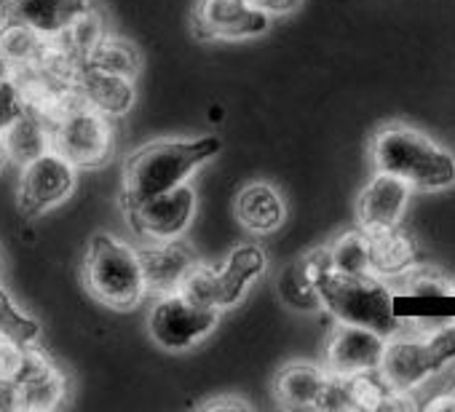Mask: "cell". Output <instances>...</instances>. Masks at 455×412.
Returning a JSON list of instances; mask_svg holds the SVG:
<instances>
[{"mask_svg": "<svg viewBox=\"0 0 455 412\" xmlns=\"http://www.w3.org/2000/svg\"><path fill=\"white\" fill-rule=\"evenodd\" d=\"M137 255H140V268H142L148 295H156V297L177 292L185 276L190 273V268L198 263L196 252L182 239L153 242L148 247H140Z\"/></svg>", "mask_w": 455, "mask_h": 412, "instance_id": "cell-15", "label": "cell"}, {"mask_svg": "<svg viewBox=\"0 0 455 412\" xmlns=\"http://www.w3.org/2000/svg\"><path fill=\"white\" fill-rule=\"evenodd\" d=\"M196 190L190 182H182L166 193H158L153 198H145L134 206H129L126 218L137 236L148 242H169L182 239L196 218Z\"/></svg>", "mask_w": 455, "mask_h": 412, "instance_id": "cell-9", "label": "cell"}, {"mask_svg": "<svg viewBox=\"0 0 455 412\" xmlns=\"http://www.w3.org/2000/svg\"><path fill=\"white\" fill-rule=\"evenodd\" d=\"M327 369L314 361H292L274 377V396L284 409H316Z\"/></svg>", "mask_w": 455, "mask_h": 412, "instance_id": "cell-20", "label": "cell"}, {"mask_svg": "<svg viewBox=\"0 0 455 412\" xmlns=\"http://www.w3.org/2000/svg\"><path fill=\"white\" fill-rule=\"evenodd\" d=\"M220 324V311L201 305L182 292L161 295L148 316V332L153 343L169 353H182L206 340Z\"/></svg>", "mask_w": 455, "mask_h": 412, "instance_id": "cell-7", "label": "cell"}, {"mask_svg": "<svg viewBox=\"0 0 455 412\" xmlns=\"http://www.w3.org/2000/svg\"><path fill=\"white\" fill-rule=\"evenodd\" d=\"M0 335H6L17 343H38L41 340V324L36 316H30L25 308L17 305L12 292L0 284Z\"/></svg>", "mask_w": 455, "mask_h": 412, "instance_id": "cell-28", "label": "cell"}, {"mask_svg": "<svg viewBox=\"0 0 455 412\" xmlns=\"http://www.w3.org/2000/svg\"><path fill=\"white\" fill-rule=\"evenodd\" d=\"M348 380H351L354 409H364V412H399V409H418L420 407L412 399V393H402V391L391 388L380 377L378 369L354 375Z\"/></svg>", "mask_w": 455, "mask_h": 412, "instance_id": "cell-23", "label": "cell"}, {"mask_svg": "<svg viewBox=\"0 0 455 412\" xmlns=\"http://www.w3.org/2000/svg\"><path fill=\"white\" fill-rule=\"evenodd\" d=\"M89 6L92 0H6L0 17L17 20L46 38H57Z\"/></svg>", "mask_w": 455, "mask_h": 412, "instance_id": "cell-18", "label": "cell"}, {"mask_svg": "<svg viewBox=\"0 0 455 412\" xmlns=\"http://www.w3.org/2000/svg\"><path fill=\"white\" fill-rule=\"evenodd\" d=\"M73 86H76V91H78L84 105L94 107L97 113H102L108 118L126 115L134 107V102H137L134 78L105 73V70L89 67L84 62H81V67L73 75Z\"/></svg>", "mask_w": 455, "mask_h": 412, "instance_id": "cell-16", "label": "cell"}, {"mask_svg": "<svg viewBox=\"0 0 455 412\" xmlns=\"http://www.w3.org/2000/svg\"><path fill=\"white\" fill-rule=\"evenodd\" d=\"M252 4L266 12L268 17H284V14H292L300 9L303 0H252Z\"/></svg>", "mask_w": 455, "mask_h": 412, "instance_id": "cell-32", "label": "cell"}, {"mask_svg": "<svg viewBox=\"0 0 455 412\" xmlns=\"http://www.w3.org/2000/svg\"><path fill=\"white\" fill-rule=\"evenodd\" d=\"M4 75H12V67H9V62L4 59V54H0V78Z\"/></svg>", "mask_w": 455, "mask_h": 412, "instance_id": "cell-36", "label": "cell"}, {"mask_svg": "<svg viewBox=\"0 0 455 412\" xmlns=\"http://www.w3.org/2000/svg\"><path fill=\"white\" fill-rule=\"evenodd\" d=\"M327 250H330L332 271L370 273V242H367V231H362L359 226L340 234L335 242L327 244Z\"/></svg>", "mask_w": 455, "mask_h": 412, "instance_id": "cell-27", "label": "cell"}, {"mask_svg": "<svg viewBox=\"0 0 455 412\" xmlns=\"http://www.w3.org/2000/svg\"><path fill=\"white\" fill-rule=\"evenodd\" d=\"M388 287L396 297H455L452 276H444L436 268L423 265V263L391 279Z\"/></svg>", "mask_w": 455, "mask_h": 412, "instance_id": "cell-25", "label": "cell"}, {"mask_svg": "<svg viewBox=\"0 0 455 412\" xmlns=\"http://www.w3.org/2000/svg\"><path fill=\"white\" fill-rule=\"evenodd\" d=\"M455 364V321L434 329H402L386 340L378 372L380 377L402 391L415 393L431 377L442 375Z\"/></svg>", "mask_w": 455, "mask_h": 412, "instance_id": "cell-4", "label": "cell"}, {"mask_svg": "<svg viewBox=\"0 0 455 412\" xmlns=\"http://www.w3.org/2000/svg\"><path fill=\"white\" fill-rule=\"evenodd\" d=\"M84 284L94 300L116 311L137 308L148 297L137 247L110 234H97L89 242L84 258Z\"/></svg>", "mask_w": 455, "mask_h": 412, "instance_id": "cell-5", "label": "cell"}, {"mask_svg": "<svg viewBox=\"0 0 455 412\" xmlns=\"http://www.w3.org/2000/svg\"><path fill=\"white\" fill-rule=\"evenodd\" d=\"M266 271H268L266 250L258 244H244V247L231 250V255L220 265L196 263L177 292H182L185 297L201 305L225 311V308L239 305L244 295L250 292V287L266 276Z\"/></svg>", "mask_w": 455, "mask_h": 412, "instance_id": "cell-6", "label": "cell"}, {"mask_svg": "<svg viewBox=\"0 0 455 412\" xmlns=\"http://www.w3.org/2000/svg\"><path fill=\"white\" fill-rule=\"evenodd\" d=\"M234 212L239 226L252 236H268L287 220V203L271 182H250L239 190Z\"/></svg>", "mask_w": 455, "mask_h": 412, "instance_id": "cell-17", "label": "cell"}, {"mask_svg": "<svg viewBox=\"0 0 455 412\" xmlns=\"http://www.w3.org/2000/svg\"><path fill=\"white\" fill-rule=\"evenodd\" d=\"M0 139H4L6 158L17 166H25L52 150V123L44 121L38 113L25 110L0 131Z\"/></svg>", "mask_w": 455, "mask_h": 412, "instance_id": "cell-21", "label": "cell"}, {"mask_svg": "<svg viewBox=\"0 0 455 412\" xmlns=\"http://www.w3.org/2000/svg\"><path fill=\"white\" fill-rule=\"evenodd\" d=\"M198 409H252V404L244 401V399H239V396H220V399L204 401Z\"/></svg>", "mask_w": 455, "mask_h": 412, "instance_id": "cell-34", "label": "cell"}, {"mask_svg": "<svg viewBox=\"0 0 455 412\" xmlns=\"http://www.w3.org/2000/svg\"><path fill=\"white\" fill-rule=\"evenodd\" d=\"M0 409H22L20 404V385L9 377H0Z\"/></svg>", "mask_w": 455, "mask_h": 412, "instance_id": "cell-33", "label": "cell"}, {"mask_svg": "<svg viewBox=\"0 0 455 412\" xmlns=\"http://www.w3.org/2000/svg\"><path fill=\"white\" fill-rule=\"evenodd\" d=\"M370 163L372 171L404 179L412 193H442L455 185V153L402 121L383 123L372 134Z\"/></svg>", "mask_w": 455, "mask_h": 412, "instance_id": "cell-1", "label": "cell"}, {"mask_svg": "<svg viewBox=\"0 0 455 412\" xmlns=\"http://www.w3.org/2000/svg\"><path fill=\"white\" fill-rule=\"evenodd\" d=\"M274 17L252 0H198L193 9V33L201 41H250L271 30Z\"/></svg>", "mask_w": 455, "mask_h": 412, "instance_id": "cell-11", "label": "cell"}, {"mask_svg": "<svg viewBox=\"0 0 455 412\" xmlns=\"http://www.w3.org/2000/svg\"><path fill=\"white\" fill-rule=\"evenodd\" d=\"M423 409H428V412H439V409H450V412H455V399H452L447 391H442V393L431 396V399L423 404Z\"/></svg>", "mask_w": 455, "mask_h": 412, "instance_id": "cell-35", "label": "cell"}, {"mask_svg": "<svg viewBox=\"0 0 455 412\" xmlns=\"http://www.w3.org/2000/svg\"><path fill=\"white\" fill-rule=\"evenodd\" d=\"M102 36H105V20H102V14H100L94 6H89L84 14H78V17L70 22V28L60 36V41L65 44V49H68L70 54H76L78 59H84L86 52H89Z\"/></svg>", "mask_w": 455, "mask_h": 412, "instance_id": "cell-29", "label": "cell"}, {"mask_svg": "<svg viewBox=\"0 0 455 412\" xmlns=\"http://www.w3.org/2000/svg\"><path fill=\"white\" fill-rule=\"evenodd\" d=\"M367 242H370V273L383 281H391L420 263V247L402 223L367 234Z\"/></svg>", "mask_w": 455, "mask_h": 412, "instance_id": "cell-19", "label": "cell"}, {"mask_svg": "<svg viewBox=\"0 0 455 412\" xmlns=\"http://www.w3.org/2000/svg\"><path fill=\"white\" fill-rule=\"evenodd\" d=\"M412 198V187L383 171H372L356 198V226L367 234L399 226Z\"/></svg>", "mask_w": 455, "mask_h": 412, "instance_id": "cell-13", "label": "cell"}, {"mask_svg": "<svg viewBox=\"0 0 455 412\" xmlns=\"http://www.w3.org/2000/svg\"><path fill=\"white\" fill-rule=\"evenodd\" d=\"M14 383L20 385L22 409H54L68 396L65 372L54 364V359L46 351L38 348V343L25 345Z\"/></svg>", "mask_w": 455, "mask_h": 412, "instance_id": "cell-14", "label": "cell"}, {"mask_svg": "<svg viewBox=\"0 0 455 412\" xmlns=\"http://www.w3.org/2000/svg\"><path fill=\"white\" fill-rule=\"evenodd\" d=\"M316 289L322 297V311H327L340 324L367 327L383 337L404 329V319L394 311L396 295L391 292L388 281L372 273L327 271L316 281Z\"/></svg>", "mask_w": 455, "mask_h": 412, "instance_id": "cell-3", "label": "cell"}, {"mask_svg": "<svg viewBox=\"0 0 455 412\" xmlns=\"http://www.w3.org/2000/svg\"><path fill=\"white\" fill-rule=\"evenodd\" d=\"M28 110L25 94L17 83L14 75H4L0 78V131H4L14 118H20Z\"/></svg>", "mask_w": 455, "mask_h": 412, "instance_id": "cell-31", "label": "cell"}, {"mask_svg": "<svg viewBox=\"0 0 455 412\" xmlns=\"http://www.w3.org/2000/svg\"><path fill=\"white\" fill-rule=\"evenodd\" d=\"M316 409H327V412H340V409H354V399H351V380L340 377V375H330L324 380V388L319 393Z\"/></svg>", "mask_w": 455, "mask_h": 412, "instance_id": "cell-30", "label": "cell"}, {"mask_svg": "<svg viewBox=\"0 0 455 412\" xmlns=\"http://www.w3.org/2000/svg\"><path fill=\"white\" fill-rule=\"evenodd\" d=\"M279 297L292 308V311H303V313H316L322 311V297L319 289L314 284V279L308 276L303 260L298 258L292 265H287L279 276Z\"/></svg>", "mask_w": 455, "mask_h": 412, "instance_id": "cell-26", "label": "cell"}, {"mask_svg": "<svg viewBox=\"0 0 455 412\" xmlns=\"http://www.w3.org/2000/svg\"><path fill=\"white\" fill-rule=\"evenodd\" d=\"M84 65L105 70V73H116V75H126V78H137L142 70V52L118 36H102L84 57Z\"/></svg>", "mask_w": 455, "mask_h": 412, "instance_id": "cell-24", "label": "cell"}, {"mask_svg": "<svg viewBox=\"0 0 455 412\" xmlns=\"http://www.w3.org/2000/svg\"><path fill=\"white\" fill-rule=\"evenodd\" d=\"M220 150L222 139L217 134H204L193 139H153L137 147L124 163L121 206L129 210L145 198L188 182Z\"/></svg>", "mask_w": 455, "mask_h": 412, "instance_id": "cell-2", "label": "cell"}, {"mask_svg": "<svg viewBox=\"0 0 455 412\" xmlns=\"http://www.w3.org/2000/svg\"><path fill=\"white\" fill-rule=\"evenodd\" d=\"M386 340L388 337H383L367 327L335 321V327L327 337V345H324V369L330 375H340V377L372 372L380 364Z\"/></svg>", "mask_w": 455, "mask_h": 412, "instance_id": "cell-12", "label": "cell"}, {"mask_svg": "<svg viewBox=\"0 0 455 412\" xmlns=\"http://www.w3.org/2000/svg\"><path fill=\"white\" fill-rule=\"evenodd\" d=\"M452 289H455V276H452Z\"/></svg>", "mask_w": 455, "mask_h": 412, "instance_id": "cell-39", "label": "cell"}, {"mask_svg": "<svg viewBox=\"0 0 455 412\" xmlns=\"http://www.w3.org/2000/svg\"><path fill=\"white\" fill-rule=\"evenodd\" d=\"M20 169V212L25 218H38L65 203L78 182V169L57 150H49Z\"/></svg>", "mask_w": 455, "mask_h": 412, "instance_id": "cell-10", "label": "cell"}, {"mask_svg": "<svg viewBox=\"0 0 455 412\" xmlns=\"http://www.w3.org/2000/svg\"><path fill=\"white\" fill-rule=\"evenodd\" d=\"M52 38L36 33L33 28L17 22V20H4L0 17V54L9 62L12 73L36 67L46 59Z\"/></svg>", "mask_w": 455, "mask_h": 412, "instance_id": "cell-22", "label": "cell"}, {"mask_svg": "<svg viewBox=\"0 0 455 412\" xmlns=\"http://www.w3.org/2000/svg\"><path fill=\"white\" fill-rule=\"evenodd\" d=\"M52 150L76 169H102L113 155L110 118L89 105H78L52 126Z\"/></svg>", "mask_w": 455, "mask_h": 412, "instance_id": "cell-8", "label": "cell"}, {"mask_svg": "<svg viewBox=\"0 0 455 412\" xmlns=\"http://www.w3.org/2000/svg\"><path fill=\"white\" fill-rule=\"evenodd\" d=\"M444 391H447V393H450V396L455 399V377H452V380H450V383L444 385Z\"/></svg>", "mask_w": 455, "mask_h": 412, "instance_id": "cell-38", "label": "cell"}, {"mask_svg": "<svg viewBox=\"0 0 455 412\" xmlns=\"http://www.w3.org/2000/svg\"><path fill=\"white\" fill-rule=\"evenodd\" d=\"M6 161H9V158H6V147H4V139H0V169L6 166Z\"/></svg>", "mask_w": 455, "mask_h": 412, "instance_id": "cell-37", "label": "cell"}]
</instances>
